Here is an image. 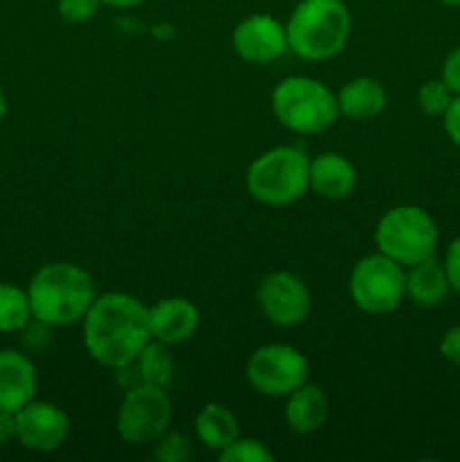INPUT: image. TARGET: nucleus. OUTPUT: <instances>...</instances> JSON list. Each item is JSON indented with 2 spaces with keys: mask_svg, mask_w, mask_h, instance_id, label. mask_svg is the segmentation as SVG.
<instances>
[{
  "mask_svg": "<svg viewBox=\"0 0 460 462\" xmlns=\"http://www.w3.org/2000/svg\"><path fill=\"white\" fill-rule=\"evenodd\" d=\"M356 174L354 162L336 152H325L309 158V189L318 197L338 201L354 192Z\"/></svg>",
  "mask_w": 460,
  "mask_h": 462,
  "instance_id": "nucleus-15",
  "label": "nucleus"
},
{
  "mask_svg": "<svg viewBox=\"0 0 460 462\" xmlns=\"http://www.w3.org/2000/svg\"><path fill=\"white\" fill-rule=\"evenodd\" d=\"M440 3L451 5V7H460V0H440Z\"/></svg>",
  "mask_w": 460,
  "mask_h": 462,
  "instance_id": "nucleus-33",
  "label": "nucleus"
},
{
  "mask_svg": "<svg viewBox=\"0 0 460 462\" xmlns=\"http://www.w3.org/2000/svg\"><path fill=\"white\" fill-rule=\"evenodd\" d=\"M135 374V382L144 383V386H156V388H167L174 379V356H171L170 346L161 341H149L147 346L140 350V355L135 356L133 364H131Z\"/></svg>",
  "mask_w": 460,
  "mask_h": 462,
  "instance_id": "nucleus-20",
  "label": "nucleus"
},
{
  "mask_svg": "<svg viewBox=\"0 0 460 462\" xmlns=\"http://www.w3.org/2000/svg\"><path fill=\"white\" fill-rule=\"evenodd\" d=\"M86 352L104 368H124L133 364L152 341L149 305L124 291L102 293L81 319Z\"/></svg>",
  "mask_w": 460,
  "mask_h": 462,
  "instance_id": "nucleus-1",
  "label": "nucleus"
},
{
  "mask_svg": "<svg viewBox=\"0 0 460 462\" xmlns=\"http://www.w3.org/2000/svg\"><path fill=\"white\" fill-rule=\"evenodd\" d=\"M39 374L34 361L21 350L5 347L0 350V409L21 411L36 400Z\"/></svg>",
  "mask_w": 460,
  "mask_h": 462,
  "instance_id": "nucleus-14",
  "label": "nucleus"
},
{
  "mask_svg": "<svg viewBox=\"0 0 460 462\" xmlns=\"http://www.w3.org/2000/svg\"><path fill=\"white\" fill-rule=\"evenodd\" d=\"M440 79L449 86L454 95H460V45H455L449 54H446L445 63H442Z\"/></svg>",
  "mask_w": 460,
  "mask_h": 462,
  "instance_id": "nucleus-28",
  "label": "nucleus"
},
{
  "mask_svg": "<svg viewBox=\"0 0 460 462\" xmlns=\"http://www.w3.org/2000/svg\"><path fill=\"white\" fill-rule=\"evenodd\" d=\"M171 397L167 388L138 386L126 388L115 418L117 436L126 445L152 447L171 424Z\"/></svg>",
  "mask_w": 460,
  "mask_h": 462,
  "instance_id": "nucleus-8",
  "label": "nucleus"
},
{
  "mask_svg": "<svg viewBox=\"0 0 460 462\" xmlns=\"http://www.w3.org/2000/svg\"><path fill=\"white\" fill-rule=\"evenodd\" d=\"M32 316L48 328L81 323L97 298L95 282L86 269L72 262H52L32 275L27 284Z\"/></svg>",
  "mask_w": 460,
  "mask_h": 462,
  "instance_id": "nucleus-2",
  "label": "nucleus"
},
{
  "mask_svg": "<svg viewBox=\"0 0 460 462\" xmlns=\"http://www.w3.org/2000/svg\"><path fill=\"white\" fill-rule=\"evenodd\" d=\"M347 293L365 314H391L406 300V269L379 251L361 257L350 271Z\"/></svg>",
  "mask_w": 460,
  "mask_h": 462,
  "instance_id": "nucleus-7",
  "label": "nucleus"
},
{
  "mask_svg": "<svg viewBox=\"0 0 460 462\" xmlns=\"http://www.w3.org/2000/svg\"><path fill=\"white\" fill-rule=\"evenodd\" d=\"M143 3H147V0H102V5H106V7H115V9H133V7H140Z\"/></svg>",
  "mask_w": 460,
  "mask_h": 462,
  "instance_id": "nucleus-31",
  "label": "nucleus"
},
{
  "mask_svg": "<svg viewBox=\"0 0 460 462\" xmlns=\"http://www.w3.org/2000/svg\"><path fill=\"white\" fill-rule=\"evenodd\" d=\"M284 27L289 52L305 61H327L345 50L352 14L343 0H300Z\"/></svg>",
  "mask_w": 460,
  "mask_h": 462,
  "instance_id": "nucleus-3",
  "label": "nucleus"
},
{
  "mask_svg": "<svg viewBox=\"0 0 460 462\" xmlns=\"http://www.w3.org/2000/svg\"><path fill=\"white\" fill-rule=\"evenodd\" d=\"M230 41L237 57L255 66L278 61L284 52H289L287 27L271 14H251L242 18L235 25Z\"/></svg>",
  "mask_w": 460,
  "mask_h": 462,
  "instance_id": "nucleus-12",
  "label": "nucleus"
},
{
  "mask_svg": "<svg viewBox=\"0 0 460 462\" xmlns=\"http://www.w3.org/2000/svg\"><path fill=\"white\" fill-rule=\"evenodd\" d=\"M284 422L296 436H311L327 422V395L316 383L305 382L300 388L284 397Z\"/></svg>",
  "mask_w": 460,
  "mask_h": 462,
  "instance_id": "nucleus-16",
  "label": "nucleus"
},
{
  "mask_svg": "<svg viewBox=\"0 0 460 462\" xmlns=\"http://www.w3.org/2000/svg\"><path fill=\"white\" fill-rule=\"evenodd\" d=\"M153 458L158 462H188L192 458V440L185 433L167 429L152 445Z\"/></svg>",
  "mask_w": 460,
  "mask_h": 462,
  "instance_id": "nucleus-24",
  "label": "nucleus"
},
{
  "mask_svg": "<svg viewBox=\"0 0 460 462\" xmlns=\"http://www.w3.org/2000/svg\"><path fill=\"white\" fill-rule=\"evenodd\" d=\"M418 108L428 117H442L445 111L449 108L451 99H454V93L449 90V86L437 77V79L424 81L418 88Z\"/></svg>",
  "mask_w": 460,
  "mask_h": 462,
  "instance_id": "nucleus-22",
  "label": "nucleus"
},
{
  "mask_svg": "<svg viewBox=\"0 0 460 462\" xmlns=\"http://www.w3.org/2000/svg\"><path fill=\"white\" fill-rule=\"evenodd\" d=\"M16 440V413L0 409V447Z\"/></svg>",
  "mask_w": 460,
  "mask_h": 462,
  "instance_id": "nucleus-30",
  "label": "nucleus"
},
{
  "mask_svg": "<svg viewBox=\"0 0 460 462\" xmlns=\"http://www.w3.org/2000/svg\"><path fill=\"white\" fill-rule=\"evenodd\" d=\"M102 7V0H59L57 12L68 23H86Z\"/></svg>",
  "mask_w": 460,
  "mask_h": 462,
  "instance_id": "nucleus-25",
  "label": "nucleus"
},
{
  "mask_svg": "<svg viewBox=\"0 0 460 462\" xmlns=\"http://www.w3.org/2000/svg\"><path fill=\"white\" fill-rule=\"evenodd\" d=\"M451 293L445 264L436 255L406 269V298L413 305L433 310L440 307Z\"/></svg>",
  "mask_w": 460,
  "mask_h": 462,
  "instance_id": "nucleus-17",
  "label": "nucleus"
},
{
  "mask_svg": "<svg viewBox=\"0 0 460 462\" xmlns=\"http://www.w3.org/2000/svg\"><path fill=\"white\" fill-rule=\"evenodd\" d=\"M194 433L206 449L216 451V454L242 436L237 415L228 406L216 404V402H210L198 411L194 418Z\"/></svg>",
  "mask_w": 460,
  "mask_h": 462,
  "instance_id": "nucleus-19",
  "label": "nucleus"
},
{
  "mask_svg": "<svg viewBox=\"0 0 460 462\" xmlns=\"http://www.w3.org/2000/svg\"><path fill=\"white\" fill-rule=\"evenodd\" d=\"M271 111L287 131L314 135L327 131L338 120L336 93L325 81L307 75H289L271 93Z\"/></svg>",
  "mask_w": 460,
  "mask_h": 462,
  "instance_id": "nucleus-4",
  "label": "nucleus"
},
{
  "mask_svg": "<svg viewBox=\"0 0 460 462\" xmlns=\"http://www.w3.org/2000/svg\"><path fill=\"white\" fill-rule=\"evenodd\" d=\"M338 111L350 120L363 122L382 116L388 104V93L383 84L374 77L361 75L345 81L336 93Z\"/></svg>",
  "mask_w": 460,
  "mask_h": 462,
  "instance_id": "nucleus-18",
  "label": "nucleus"
},
{
  "mask_svg": "<svg viewBox=\"0 0 460 462\" xmlns=\"http://www.w3.org/2000/svg\"><path fill=\"white\" fill-rule=\"evenodd\" d=\"M442 126H445L446 138L451 140V144L460 149V95H454L449 108L442 116Z\"/></svg>",
  "mask_w": 460,
  "mask_h": 462,
  "instance_id": "nucleus-29",
  "label": "nucleus"
},
{
  "mask_svg": "<svg viewBox=\"0 0 460 462\" xmlns=\"http://www.w3.org/2000/svg\"><path fill=\"white\" fill-rule=\"evenodd\" d=\"M437 350H440L442 359L460 368V323L451 325V328L442 334L440 343H437Z\"/></svg>",
  "mask_w": 460,
  "mask_h": 462,
  "instance_id": "nucleus-27",
  "label": "nucleus"
},
{
  "mask_svg": "<svg viewBox=\"0 0 460 462\" xmlns=\"http://www.w3.org/2000/svg\"><path fill=\"white\" fill-rule=\"evenodd\" d=\"M246 189L257 203L284 208L309 192V156L296 144L260 153L246 170Z\"/></svg>",
  "mask_w": 460,
  "mask_h": 462,
  "instance_id": "nucleus-5",
  "label": "nucleus"
},
{
  "mask_svg": "<svg viewBox=\"0 0 460 462\" xmlns=\"http://www.w3.org/2000/svg\"><path fill=\"white\" fill-rule=\"evenodd\" d=\"M70 433V420L63 409L52 402L32 400L16 411V442L27 451L52 454L61 449Z\"/></svg>",
  "mask_w": 460,
  "mask_h": 462,
  "instance_id": "nucleus-11",
  "label": "nucleus"
},
{
  "mask_svg": "<svg viewBox=\"0 0 460 462\" xmlns=\"http://www.w3.org/2000/svg\"><path fill=\"white\" fill-rule=\"evenodd\" d=\"M437 224L428 210L415 203H404L386 210L374 228L377 251L395 260L404 269L436 255Z\"/></svg>",
  "mask_w": 460,
  "mask_h": 462,
  "instance_id": "nucleus-6",
  "label": "nucleus"
},
{
  "mask_svg": "<svg viewBox=\"0 0 460 462\" xmlns=\"http://www.w3.org/2000/svg\"><path fill=\"white\" fill-rule=\"evenodd\" d=\"M198 323H201V314L188 298H161L158 302L149 305L152 338L170 347L189 341L197 334Z\"/></svg>",
  "mask_w": 460,
  "mask_h": 462,
  "instance_id": "nucleus-13",
  "label": "nucleus"
},
{
  "mask_svg": "<svg viewBox=\"0 0 460 462\" xmlns=\"http://www.w3.org/2000/svg\"><path fill=\"white\" fill-rule=\"evenodd\" d=\"M246 379L260 395L287 397L309 382V361L289 343H264L248 356Z\"/></svg>",
  "mask_w": 460,
  "mask_h": 462,
  "instance_id": "nucleus-9",
  "label": "nucleus"
},
{
  "mask_svg": "<svg viewBox=\"0 0 460 462\" xmlns=\"http://www.w3.org/2000/svg\"><path fill=\"white\" fill-rule=\"evenodd\" d=\"M257 307L275 328H296L311 314V291L300 275L291 271H271L257 282Z\"/></svg>",
  "mask_w": 460,
  "mask_h": 462,
  "instance_id": "nucleus-10",
  "label": "nucleus"
},
{
  "mask_svg": "<svg viewBox=\"0 0 460 462\" xmlns=\"http://www.w3.org/2000/svg\"><path fill=\"white\" fill-rule=\"evenodd\" d=\"M221 462H273L275 454L269 449V445L257 438H242L230 442L225 449L219 451Z\"/></svg>",
  "mask_w": 460,
  "mask_h": 462,
  "instance_id": "nucleus-23",
  "label": "nucleus"
},
{
  "mask_svg": "<svg viewBox=\"0 0 460 462\" xmlns=\"http://www.w3.org/2000/svg\"><path fill=\"white\" fill-rule=\"evenodd\" d=\"M5 116H7V95L0 88V122L5 120Z\"/></svg>",
  "mask_w": 460,
  "mask_h": 462,
  "instance_id": "nucleus-32",
  "label": "nucleus"
},
{
  "mask_svg": "<svg viewBox=\"0 0 460 462\" xmlns=\"http://www.w3.org/2000/svg\"><path fill=\"white\" fill-rule=\"evenodd\" d=\"M446 271V278H449L451 291L460 296V235L455 239H451L449 246H446L445 260H442Z\"/></svg>",
  "mask_w": 460,
  "mask_h": 462,
  "instance_id": "nucleus-26",
  "label": "nucleus"
},
{
  "mask_svg": "<svg viewBox=\"0 0 460 462\" xmlns=\"http://www.w3.org/2000/svg\"><path fill=\"white\" fill-rule=\"evenodd\" d=\"M34 320L27 289L12 282H0V332H21Z\"/></svg>",
  "mask_w": 460,
  "mask_h": 462,
  "instance_id": "nucleus-21",
  "label": "nucleus"
}]
</instances>
